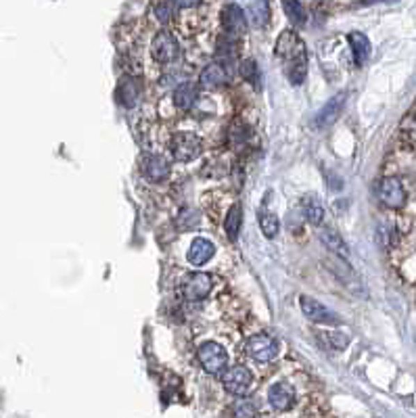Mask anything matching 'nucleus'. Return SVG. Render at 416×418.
<instances>
[{"instance_id":"obj_17","label":"nucleus","mask_w":416,"mask_h":418,"mask_svg":"<svg viewBox=\"0 0 416 418\" xmlns=\"http://www.w3.org/2000/svg\"><path fill=\"white\" fill-rule=\"evenodd\" d=\"M118 101L124 107H134L141 101V84L136 78H124L118 86Z\"/></svg>"},{"instance_id":"obj_10","label":"nucleus","mask_w":416,"mask_h":418,"mask_svg":"<svg viewBox=\"0 0 416 418\" xmlns=\"http://www.w3.org/2000/svg\"><path fill=\"white\" fill-rule=\"evenodd\" d=\"M299 307L305 314V318L316 322V324H333V322H337V316L326 305L316 301L314 297H307V295L299 297Z\"/></svg>"},{"instance_id":"obj_11","label":"nucleus","mask_w":416,"mask_h":418,"mask_svg":"<svg viewBox=\"0 0 416 418\" xmlns=\"http://www.w3.org/2000/svg\"><path fill=\"white\" fill-rule=\"evenodd\" d=\"M214 255H216V245H214L209 239H205V236H197V239H193L186 257H189V264H191V266L201 268V266H205Z\"/></svg>"},{"instance_id":"obj_20","label":"nucleus","mask_w":416,"mask_h":418,"mask_svg":"<svg viewBox=\"0 0 416 418\" xmlns=\"http://www.w3.org/2000/svg\"><path fill=\"white\" fill-rule=\"evenodd\" d=\"M301 205H303V216L307 218V222L314 224V226H320L322 220H324V214H326L324 205L320 203V199L314 197V195H307Z\"/></svg>"},{"instance_id":"obj_18","label":"nucleus","mask_w":416,"mask_h":418,"mask_svg":"<svg viewBox=\"0 0 416 418\" xmlns=\"http://www.w3.org/2000/svg\"><path fill=\"white\" fill-rule=\"evenodd\" d=\"M226 80H228V74H226L224 65H222V63H209V65L201 72L199 84H201L203 88L214 90V88H220Z\"/></svg>"},{"instance_id":"obj_14","label":"nucleus","mask_w":416,"mask_h":418,"mask_svg":"<svg viewBox=\"0 0 416 418\" xmlns=\"http://www.w3.org/2000/svg\"><path fill=\"white\" fill-rule=\"evenodd\" d=\"M343 103H345V95H335V97L318 111V115H316V120H314L316 128H322V130H324V128L333 126V124L337 122V118H339V111H341Z\"/></svg>"},{"instance_id":"obj_28","label":"nucleus","mask_w":416,"mask_h":418,"mask_svg":"<svg viewBox=\"0 0 416 418\" xmlns=\"http://www.w3.org/2000/svg\"><path fill=\"white\" fill-rule=\"evenodd\" d=\"M199 222H201V216H199L195 209H191V207H184V209L178 214V218H176V226H178L180 230H193V228L199 226Z\"/></svg>"},{"instance_id":"obj_29","label":"nucleus","mask_w":416,"mask_h":418,"mask_svg":"<svg viewBox=\"0 0 416 418\" xmlns=\"http://www.w3.org/2000/svg\"><path fill=\"white\" fill-rule=\"evenodd\" d=\"M239 72H241V76H243L251 86L259 88V70H257L255 61H243L241 67H239Z\"/></svg>"},{"instance_id":"obj_6","label":"nucleus","mask_w":416,"mask_h":418,"mask_svg":"<svg viewBox=\"0 0 416 418\" xmlns=\"http://www.w3.org/2000/svg\"><path fill=\"white\" fill-rule=\"evenodd\" d=\"M247 353L251 360L255 362H272L278 353V343L270 337V335H253L249 341H247Z\"/></svg>"},{"instance_id":"obj_23","label":"nucleus","mask_w":416,"mask_h":418,"mask_svg":"<svg viewBox=\"0 0 416 418\" xmlns=\"http://www.w3.org/2000/svg\"><path fill=\"white\" fill-rule=\"evenodd\" d=\"M218 59L222 61V65H230L237 61V36H224L218 42Z\"/></svg>"},{"instance_id":"obj_32","label":"nucleus","mask_w":416,"mask_h":418,"mask_svg":"<svg viewBox=\"0 0 416 418\" xmlns=\"http://www.w3.org/2000/svg\"><path fill=\"white\" fill-rule=\"evenodd\" d=\"M376 239H378L381 247H383V249H387V247H389V243H391V228H389V226H381V228H378V232H376Z\"/></svg>"},{"instance_id":"obj_31","label":"nucleus","mask_w":416,"mask_h":418,"mask_svg":"<svg viewBox=\"0 0 416 418\" xmlns=\"http://www.w3.org/2000/svg\"><path fill=\"white\" fill-rule=\"evenodd\" d=\"M153 13H155V17L161 22V24H170L172 22V5L170 3H157L155 7H153Z\"/></svg>"},{"instance_id":"obj_16","label":"nucleus","mask_w":416,"mask_h":418,"mask_svg":"<svg viewBox=\"0 0 416 418\" xmlns=\"http://www.w3.org/2000/svg\"><path fill=\"white\" fill-rule=\"evenodd\" d=\"M349 40V47H351V53H353V61L358 67L366 65V61L370 59V40L362 34V32H351L347 36Z\"/></svg>"},{"instance_id":"obj_1","label":"nucleus","mask_w":416,"mask_h":418,"mask_svg":"<svg viewBox=\"0 0 416 418\" xmlns=\"http://www.w3.org/2000/svg\"><path fill=\"white\" fill-rule=\"evenodd\" d=\"M170 153L176 161L180 163H189L193 159H197L203 151V140L193 134V132H178L172 136L170 140Z\"/></svg>"},{"instance_id":"obj_33","label":"nucleus","mask_w":416,"mask_h":418,"mask_svg":"<svg viewBox=\"0 0 416 418\" xmlns=\"http://www.w3.org/2000/svg\"><path fill=\"white\" fill-rule=\"evenodd\" d=\"M170 3L180 7V9H191V7H197L201 0H170Z\"/></svg>"},{"instance_id":"obj_3","label":"nucleus","mask_w":416,"mask_h":418,"mask_svg":"<svg viewBox=\"0 0 416 418\" xmlns=\"http://www.w3.org/2000/svg\"><path fill=\"white\" fill-rule=\"evenodd\" d=\"M151 55L161 65H170L172 61H176L180 55V45L176 40V36L168 30H161L151 42Z\"/></svg>"},{"instance_id":"obj_9","label":"nucleus","mask_w":416,"mask_h":418,"mask_svg":"<svg viewBox=\"0 0 416 418\" xmlns=\"http://www.w3.org/2000/svg\"><path fill=\"white\" fill-rule=\"evenodd\" d=\"M274 53H276V57H280L285 61H291V59H295L299 55H305V47H303V42L299 40V36L293 30H285L276 40Z\"/></svg>"},{"instance_id":"obj_25","label":"nucleus","mask_w":416,"mask_h":418,"mask_svg":"<svg viewBox=\"0 0 416 418\" xmlns=\"http://www.w3.org/2000/svg\"><path fill=\"white\" fill-rule=\"evenodd\" d=\"M259 228L266 239H276L280 230V220L272 211H259Z\"/></svg>"},{"instance_id":"obj_26","label":"nucleus","mask_w":416,"mask_h":418,"mask_svg":"<svg viewBox=\"0 0 416 418\" xmlns=\"http://www.w3.org/2000/svg\"><path fill=\"white\" fill-rule=\"evenodd\" d=\"M282 7H285V13H287V17H289V22L293 24V26H305V19H307V15H305V11H303V7H301V3L299 0H282Z\"/></svg>"},{"instance_id":"obj_19","label":"nucleus","mask_w":416,"mask_h":418,"mask_svg":"<svg viewBox=\"0 0 416 418\" xmlns=\"http://www.w3.org/2000/svg\"><path fill=\"white\" fill-rule=\"evenodd\" d=\"M318 236H320V241L324 243V247H328V251H333L335 255H339V257H347V245H345V241H343V236L337 232V230H333V228H322L320 232H318Z\"/></svg>"},{"instance_id":"obj_30","label":"nucleus","mask_w":416,"mask_h":418,"mask_svg":"<svg viewBox=\"0 0 416 418\" xmlns=\"http://www.w3.org/2000/svg\"><path fill=\"white\" fill-rule=\"evenodd\" d=\"M234 412H237V418H255V405L247 399H239L234 403Z\"/></svg>"},{"instance_id":"obj_27","label":"nucleus","mask_w":416,"mask_h":418,"mask_svg":"<svg viewBox=\"0 0 416 418\" xmlns=\"http://www.w3.org/2000/svg\"><path fill=\"white\" fill-rule=\"evenodd\" d=\"M318 337H320V343H324L328 349H337V351L345 349L347 343H349L347 335H343V332H339V330H324V332H320Z\"/></svg>"},{"instance_id":"obj_7","label":"nucleus","mask_w":416,"mask_h":418,"mask_svg":"<svg viewBox=\"0 0 416 418\" xmlns=\"http://www.w3.org/2000/svg\"><path fill=\"white\" fill-rule=\"evenodd\" d=\"M376 195L381 203L389 209H399L406 203V191L397 178H383L376 186Z\"/></svg>"},{"instance_id":"obj_12","label":"nucleus","mask_w":416,"mask_h":418,"mask_svg":"<svg viewBox=\"0 0 416 418\" xmlns=\"http://www.w3.org/2000/svg\"><path fill=\"white\" fill-rule=\"evenodd\" d=\"M268 401L274 410L285 412L295 403V389L289 383H276L268 391Z\"/></svg>"},{"instance_id":"obj_13","label":"nucleus","mask_w":416,"mask_h":418,"mask_svg":"<svg viewBox=\"0 0 416 418\" xmlns=\"http://www.w3.org/2000/svg\"><path fill=\"white\" fill-rule=\"evenodd\" d=\"M222 26H224L226 34L241 36V34L247 32V17H245V13L237 5H228L222 11Z\"/></svg>"},{"instance_id":"obj_4","label":"nucleus","mask_w":416,"mask_h":418,"mask_svg":"<svg viewBox=\"0 0 416 418\" xmlns=\"http://www.w3.org/2000/svg\"><path fill=\"white\" fill-rule=\"evenodd\" d=\"M211 287H214V280L209 274L205 272H193L189 276L182 278L180 282V293L186 301H201L205 299L209 293H211Z\"/></svg>"},{"instance_id":"obj_8","label":"nucleus","mask_w":416,"mask_h":418,"mask_svg":"<svg viewBox=\"0 0 416 418\" xmlns=\"http://www.w3.org/2000/svg\"><path fill=\"white\" fill-rule=\"evenodd\" d=\"M141 172L151 182H163L170 176V161L155 153H145L141 157Z\"/></svg>"},{"instance_id":"obj_21","label":"nucleus","mask_w":416,"mask_h":418,"mask_svg":"<svg viewBox=\"0 0 416 418\" xmlns=\"http://www.w3.org/2000/svg\"><path fill=\"white\" fill-rule=\"evenodd\" d=\"M305 74H307V55H299L287 61V78L291 80V84L299 86L305 80Z\"/></svg>"},{"instance_id":"obj_2","label":"nucleus","mask_w":416,"mask_h":418,"mask_svg":"<svg viewBox=\"0 0 416 418\" xmlns=\"http://www.w3.org/2000/svg\"><path fill=\"white\" fill-rule=\"evenodd\" d=\"M197 357H199V364L203 366V370L209 374H220L222 370H226V364H228L226 349L216 341L201 343V347L197 349Z\"/></svg>"},{"instance_id":"obj_15","label":"nucleus","mask_w":416,"mask_h":418,"mask_svg":"<svg viewBox=\"0 0 416 418\" xmlns=\"http://www.w3.org/2000/svg\"><path fill=\"white\" fill-rule=\"evenodd\" d=\"M172 99H174V105H176L180 111H189V109L197 103V99H199V88H197V84H193V82H182V84L176 86Z\"/></svg>"},{"instance_id":"obj_22","label":"nucleus","mask_w":416,"mask_h":418,"mask_svg":"<svg viewBox=\"0 0 416 418\" xmlns=\"http://www.w3.org/2000/svg\"><path fill=\"white\" fill-rule=\"evenodd\" d=\"M241 224H243V209H241V205H232L226 214V220H224V230H226V236L230 241L239 239Z\"/></svg>"},{"instance_id":"obj_24","label":"nucleus","mask_w":416,"mask_h":418,"mask_svg":"<svg viewBox=\"0 0 416 418\" xmlns=\"http://www.w3.org/2000/svg\"><path fill=\"white\" fill-rule=\"evenodd\" d=\"M270 0H255L251 5V22L255 28H266L270 24Z\"/></svg>"},{"instance_id":"obj_5","label":"nucleus","mask_w":416,"mask_h":418,"mask_svg":"<svg viewBox=\"0 0 416 418\" xmlns=\"http://www.w3.org/2000/svg\"><path fill=\"white\" fill-rule=\"evenodd\" d=\"M251 383H253V374H251V370H249L247 366H243V364H234V366L226 368L224 374H222V385H224V389H226L228 393H232V395H239V397L245 395V393L249 391Z\"/></svg>"}]
</instances>
